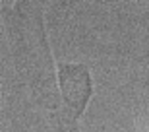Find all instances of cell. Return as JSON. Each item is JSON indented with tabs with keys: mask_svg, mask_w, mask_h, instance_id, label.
<instances>
[{
	"mask_svg": "<svg viewBox=\"0 0 149 132\" xmlns=\"http://www.w3.org/2000/svg\"><path fill=\"white\" fill-rule=\"evenodd\" d=\"M60 88H62V95L66 99V103L76 107L77 113H81L89 99V91H91L89 72L83 66H62Z\"/></svg>",
	"mask_w": 149,
	"mask_h": 132,
	"instance_id": "obj_1",
	"label": "cell"
}]
</instances>
